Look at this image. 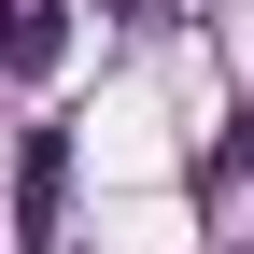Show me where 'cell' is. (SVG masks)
Segmentation results:
<instances>
[{"label":"cell","mask_w":254,"mask_h":254,"mask_svg":"<svg viewBox=\"0 0 254 254\" xmlns=\"http://www.w3.org/2000/svg\"><path fill=\"white\" fill-rule=\"evenodd\" d=\"M57 212H71V141H57V127H28V155H14V240L57 254Z\"/></svg>","instance_id":"1"},{"label":"cell","mask_w":254,"mask_h":254,"mask_svg":"<svg viewBox=\"0 0 254 254\" xmlns=\"http://www.w3.org/2000/svg\"><path fill=\"white\" fill-rule=\"evenodd\" d=\"M57 43H71L57 0H0V71H57Z\"/></svg>","instance_id":"2"}]
</instances>
